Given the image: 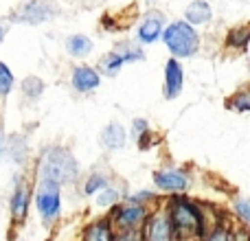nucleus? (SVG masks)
I'll return each mask as SVG.
<instances>
[{"mask_svg": "<svg viewBox=\"0 0 250 241\" xmlns=\"http://www.w3.org/2000/svg\"><path fill=\"white\" fill-rule=\"evenodd\" d=\"M79 176L77 160L73 158L68 149L62 147H51L46 149V154L42 156L40 162V178L42 180H51L55 184H73Z\"/></svg>", "mask_w": 250, "mask_h": 241, "instance_id": "nucleus-1", "label": "nucleus"}, {"mask_svg": "<svg viewBox=\"0 0 250 241\" xmlns=\"http://www.w3.org/2000/svg\"><path fill=\"white\" fill-rule=\"evenodd\" d=\"M165 44L169 46V51L178 57H191L195 55L200 46L198 33L193 31V26L189 22H173L167 26V31L163 33Z\"/></svg>", "mask_w": 250, "mask_h": 241, "instance_id": "nucleus-2", "label": "nucleus"}, {"mask_svg": "<svg viewBox=\"0 0 250 241\" xmlns=\"http://www.w3.org/2000/svg\"><path fill=\"white\" fill-rule=\"evenodd\" d=\"M35 204L44 224H53L60 215V184L51 180H42L35 193Z\"/></svg>", "mask_w": 250, "mask_h": 241, "instance_id": "nucleus-3", "label": "nucleus"}, {"mask_svg": "<svg viewBox=\"0 0 250 241\" xmlns=\"http://www.w3.org/2000/svg\"><path fill=\"white\" fill-rule=\"evenodd\" d=\"M171 226L180 233H202V215L193 204L185 202V200H178L171 208V217H169Z\"/></svg>", "mask_w": 250, "mask_h": 241, "instance_id": "nucleus-4", "label": "nucleus"}, {"mask_svg": "<svg viewBox=\"0 0 250 241\" xmlns=\"http://www.w3.org/2000/svg\"><path fill=\"white\" fill-rule=\"evenodd\" d=\"M57 13V9L51 2H42V0H33V2H26L20 11L16 13L18 22H24V24H40V22L51 20Z\"/></svg>", "mask_w": 250, "mask_h": 241, "instance_id": "nucleus-5", "label": "nucleus"}, {"mask_svg": "<svg viewBox=\"0 0 250 241\" xmlns=\"http://www.w3.org/2000/svg\"><path fill=\"white\" fill-rule=\"evenodd\" d=\"M182 81H185V73L180 64L176 60H169L165 68V99H176L182 90Z\"/></svg>", "mask_w": 250, "mask_h": 241, "instance_id": "nucleus-6", "label": "nucleus"}, {"mask_svg": "<svg viewBox=\"0 0 250 241\" xmlns=\"http://www.w3.org/2000/svg\"><path fill=\"white\" fill-rule=\"evenodd\" d=\"M163 13L160 11H149L145 16V20H143L141 29H138V40H141L143 44H151L158 40L160 31H163Z\"/></svg>", "mask_w": 250, "mask_h": 241, "instance_id": "nucleus-7", "label": "nucleus"}, {"mask_svg": "<svg viewBox=\"0 0 250 241\" xmlns=\"http://www.w3.org/2000/svg\"><path fill=\"white\" fill-rule=\"evenodd\" d=\"M154 182H156V186L163 189V191H185V189H189V178H187L182 171H176V169L156 173Z\"/></svg>", "mask_w": 250, "mask_h": 241, "instance_id": "nucleus-8", "label": "nucleus"}, {"mask_svg": "<svg viewBox=\"0 0 250 241\" xmlns=\"http://www.w3.org/2000/svg\"><path fill=\"white\" fill-rule=\"evenodd\" d=\"M99 73L88 66H79V68L73 70V88L79 92H90L99 86Z\"/></svg>", "mask_w": 250, "mask_h": 241, "instance_id": "nucleus-9", "label": "nucleus"}, {"mask_svg": "<svg viewBox=\"0 0 250 241\" xmlns=\"http://www.w3.org/2000/svg\"><path fill=\"white\" fill-rule=\"evenodd\" d=\"M171 233L173 226L169 221V217L156 215L147 224V241H171Z\"/></svg>", "mask_w": 250, "mask_h": 241, "instance_id": "nucleus-10", "label": "nucleus"}, {"mask_svg": "<svg viewBox=\"0 0 250 241\" xmlns=\"http://www.w3.org/2000/svg\"><path fill=\"white\" fill-rule=\"evenodd\" d=\"M101 142L108 149H121L125 145V129L119 123H110L108 127L101 132Z\"/></svg>", "mask_w": 250, "mask_h": 241, "instance_id": "nucleus-11", "label": "nucleus"}, {"mask_svg": "<svg viewBox=\"0 0 250 241\" xmlns=\"http://www.w3.org/2000/svg\"><path fill=\"white\" fill-rule=\"evenodd\" d=\"M189 24H204V22L211 20V7H208L204 0H193V2L187 7L185 11Z\"/></svg>", "mask_w": 250, "mask_h": 241, "instance_id": "nucleus-12", "label": "nucleus"}, {"mask_svg": "<svg viewBox=\"0 0 250 241\" xmlns=\"http://www.w3.org/2000/svg\"><path fill=\"white\" fill-rule=\"evenodd\" d=\"M26 208H29V186L26 184H18L16 186V193H13L11 200V213L16 220H22L26 215Z\"/></svg>", "mask_w": 250, "mask_h": 241, "instance_id": "nucleus-13", "label": "nucleus"}, {"mask_svg": "<svg viewBox=\"0 0 250 241\" xmlns=\"http://www.w3.org/2000/svg\"><path fill=\"white\" fill-rule=\"evenodd\" d=\"M66 48H68V53L73 57H86L88 53L92 51V42L86 35H73V38H68V42H66Z\"/></svg>", "mask_w": 250, "mask_h": 241, "instance_id": "nucleus-14", "label": "nucleus"}, {"mask_svg": "<svg viewBox=\"0 0 250 241\" xmlns=\"http://www.w3.org/2000/svg\"><path fill=\"white\" fill-rule=\"evenodd\" d=\"M143 217H145V211H143V206H138V204H132V206L123 208V211L119 213V221H121L123 226H127V228L136 226Z\"/></svg>", "mask_w": 250, "mask_h": 241, "instance_id": "nucleus-15", "label": "nucleus"}, {"mask_svg": "<svg viewBox=\"0 0 250 241\" xmlns=\"http://www.w3.org/2000/svg\"><path fill=\"white\" fill-rule=\"evenodd\" d=\"M123 64H125V61L121 60V55H119L117 51H112V53H108V55L99 61V68H101V73H105L108 77H114Z\"/></svg>", "mask_w": 250, "mask_h": 241, "instance_id": "nucleus-16", "label": "nucleus"}, {"mask_svg": "<svg viewBox=\"0 0 250 241\" xmlns=\"http://www.w3.org/2000/svg\"><path fill=\"white\" fill-rule=\"evenodd\" d=\"M114 51L119 53V55H121V60L125 61V64H127V61H141L143 57V51L138 46H134V44H129V42H123V44H117V46H114Z\"/></svg>", "mask_w": 250, "mask_h": 241, "instance_id": "nucleus-17", "label": "nucleus"}, {"mask_svg": "<svg viewBox=\"0 0 250 241\" xmlns=\"http://www.w3.org/2000/svg\"><path fill=\"white\" fill-rule=\"evenodd\" d=\"M250 42V26H242L229 33V46L233 48H244Z\"/></svg>", "mask_w": 250, "mask_h": 241, "instance_id": "nucleus-18", "label": "nucleus"}, {"mask_svg": "<svg viewBox=\"0 0 250 241\" xmlns=\"http://www.w3.org/2000/svg\"><path fill=\"white\" fill-rule=\"evenodd\" d=\"M86 241H112V235H110V226L108 221H101V224H95L86 235Z\"/></svg>", "mask_w": 250, "mask_h": 241, "instance_id": "nucleus-19", "label": "nucleus"}, {"mask_svg": "<svg viewBox=\"0 0 250 241\" xmlns=\"http://www.w3.org/2000/svg\"><path fill=\"white\" fill-rule=\"evenodd\" d=\"M22 90H24V95L29 97V99H38L44 90V83H42V79H38V77H26L24 81H22Z\"/></svg>", "mask_w": 250, "mask_h": 241, "instance_id": "nucleus-20", "label": "nucleus"}, {"mask_svg": "<svg viewBox=\"0 0 250 241\" xmlns=\"http://www.w3.org/2000/svg\"><path fill=\"white\" fill-rule=\"evenodd\" d=\"M229 105H230L233 110H239V112H248V110H250V90L235 95L233 99L229 101Z\"/></svg>", "mask_w": 250, "mask_h": 241, "instance_id": "nucleus-21", "label": "nucleus"}, {"mask_svg": "<svg viewBox=\"0 0 250 241\" xmlns=\"http://www.w3.org/2000/svg\"><path fill=\"white\" fill-rule=\"evenodd\" d=\"M11 86H13V75H11V70H9L7 66L0 61V95H9Z\"/></svg>", "mask_w": 250, "mask_h": 241, "instance_id": "nucleus-22", "label": "nucleus"}, {"mask_svg": "<svg viewBox=\"0 0 250 241\" xmlns=\"http://www.w3.org/2000/svg\"><path fill=\"white\" fill-rule=\"evenodd\" d=\"M105 178L104 176H92V178H88V182H86V193L88 195H95L97 191H101V189H105Z\"/></svg>", "mask_w": 250, "mask_h": 241, "instance_id": "nucleus-23", "label": "nucleus"}, {"mask_svg": "<svg viewBox=\"0 0 250 241\" xmlns=\"http://www.w3.org/2000/svg\"><path fill=\"white\" fill-rule=\"evenodd\" d=\"M117 200H119V191L108 189V191H104V193L97 198V204H99V206H110V204H114Z\"/></svg>", "mask_w": 250, "mask_h": 241, "instance_id": "nucleus-24", "label": "nucleus"}, {"mask_svg": "<svg viewBox=\"0 0 250 241\" xmlns=\"http://www.w3.org/2000/svg\"><path fill=\"white\" fill-rule=\"evenodd\" d=\"M235 208H237L239 217H244V220L250 224V200L248 198H239L237 202H235Z\"/></svg>", "mask_w": 250, "mask_h": 241, "instance_id": "nucleus-25", "label": "nucleus"}, {"mask_svg": "<svg viewBox=\"0 0 250 241\" xmlns=\"http://www.w3.org/2000/svg\"><path fill=\"white\" fill-rule=\"evenodd\" d=\"M149 129V125H147V120H143V119H136L134 120V136L136 138H141L143 134Z\"/></svg>", "mask_w": 250, "mask_h": 241, "instance_id": "nucleus-26", "label": "nucleus"}, {"mask_svg": "<svg viewBox=\"0 0 250 241\" xmlns=\"http://www.w3.org/2000/svg\"><path fill=\"white\" fill-rule=\"evenodd\" d=\"M112 241H138V233L136 230H125V233L117 235Z\"/></svg>", "mask_w": 250, "mask_h": 241, "instance_id": "nucleus-27", "label": "nucleus"}, {"mask_svg": "<svg viewBox=\"0 0 250 241\" xmlns=\"http://www.w3.org/2000/svg\"><path fill=\"white\" fill-rule=\"evenodd\" d=\"M207 241H230V237H229V233H226L224 228H217L215 233H213Z\"/></svg>", "mask_w": 250, "mask_h": 241, "instance_id": "nucleus-28", "label": "nucleus"}, {"mask_svg": "<svg viewBox=\"0 0 250 241\" xmlns=\"http://www.w3.org/2000/svg\"><path fill=\"white\" fill-rule=\"evenodd\" d=\"M2 38H4V29L0 26V42H2Z\"/></svg>", "mask_w": 250, "mask_h": 241, "instance_id": "nucleus-29", "label": "nucleus"}, {"mask_svg": "<svg viewBox=\"0 0 250 241\" xmlns=\"http://www.w3.org/2000/svg\"><path fill=\"white\" fill-rule=\"evenodd\" d=\"M0 145H2V134H0Z\"/></svg>", "mask_w": 250, "mask_h": 241, "instance_id": "nucleus-30", "label": "nucleus"}, {"mask_svg": "<svg viewBox=\"0 0 250 241\" xmlns=\"http://www.w3.org/2000/svg\"><path fill=\"white\" fill-rule=\"evenodd\" d=\"M88 2H97V0H88Z\"/></svg>", "mask_w": 250, "mask_h": 241, "instance_id": "nucleus-31", "label": "nucleus"}]
</instances>
